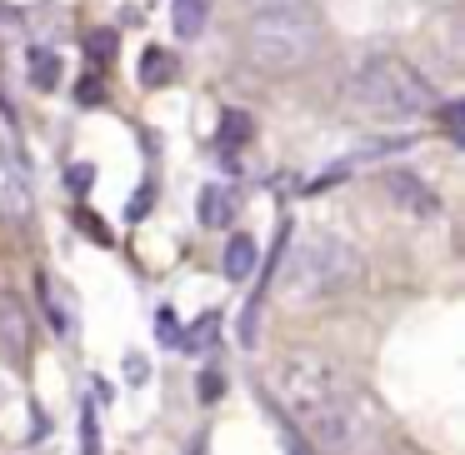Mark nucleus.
<instances>
[{"instance_id":"nucleus-20","label":"nucleus","mask_w":465,"mask_h":455,"mask_svg":"<svg viewBox=\"0 0 465 455\" xmlns=\"http://www.w3.org/2000/svg\"><path fill=\"white\" fill-rule=\"evenodd\" d=\"M155 335H161L165 345H181V325H175V315H171V311L155 315Z\"/></svg>"},{"instance_id":"nucleus-10","label":"nucleus","mask_w":465,"mask_h":455,"mask_svg":"<svg viewBox=\"0 0 465 455\" xmlns=\"http://www.w3.org/2000/svg\"><path fill=\"white\" fill-rule=\"evenodd\" d=\"M0 211H5V215H25V211H31V191H25V181L15 175L11 161H0Z\"/></svg>"},{"instance_id":"nucleus-6","label":"nucleus","mask_w":465,"mask_h":455,"mask_svg":"<svg viewBox=\"0 0 465 455\" xmlns=\"http://www.w3.org/2000/svg\"><path fill=\"white\" fill-rule=\"evenodd\" d=\"M381 191L391 195L401 211H411V215H435V211H440L435 191L420 181V175H411V171H385V175H381Z\"/></svg>"},{"instance_id":"nucleus-2","label":"nucleus","mask_w":465,"mask_h":455,"mask_svg":"<svg viewBox=\"0 0 465 455\" xmlns=\"http://www.w3.org/2000/svg\"><path fill=\"white\" fill-rule=\"evenodd\" d=\"M361 275H365V261H361V251H355L345 235L315 231V235H305V241L291 251V261H285V271H281V295H285L291 305H301V301H325V295L351 291Z\"/></svg>"},{"instance_id":"nucleus-8","label":"nucleus","mask_w":465,"mask_h":455,"mask_svg":"<svg viewBox=\"0 0 465 455\" xmlns=\"http://www.w3.org/2000/svg\"><path fill=\"white\" fill-rule=\"evenodd\" d=\"M231 221H235V195L221 191V185H205V191H201V225L225 231Z\"/></svg>"},{"instance_id":"nucleus-5","label":"nucleus","mask_w":465,"mask_h":455,"mask_svg":"<svg viewBox=\"0 0 465 455\" xmlns=\"http://www.w3.org/2000/svg\"><path fill=\"white\" fill-rule=\"evenodd\" d=\"M35 351V331H31V311L15 291H0V355L11 365H25Z\"/></svg>"},{"instance_id":"nucleus-23","label":"nucleus","mask_w":465,"mask_h":455,"mask_svg":"<svg viewBox=\"0 0 465 455\" xmlns=\"http://www.w3.org/2000/svg\"><path fill=\"white\" fill-rule=\"evenodd\" d=\"M145 211H151V185H145V191H135V201H131V221H141Z\"/></svg>"},{"instance_id":"nucleus-26","label":"nucleus","mask_w":465,"mask_h":455,"mask_svg":"<svg viewBox=\"0 0 465 455\" xmlns=\"http://www.w3.org/2000/svg\"><path fill=\"white\" fill-rule=\"evenodd\" d=\"M191 455H205V445H195V450H191Z\"/></svg>"},{"instance_id":"nucleus-7","label":"nucleus","mask_w":465,"mask_h":455,"mask_svg":"<svg viewBox=\"0 0 465 455\" xmlns=\"http://www.w3.org/2000/svg\"><path fill=\"white\" fill-rule=\"evenodd\" d=\"M255 261H261V251H255V241L251 235H231L225 241V281H251V271H255Z\"/></svg>"},{"instance_id":"nucleus-9","label":"nucleus","mask_w":465,"mask_h":455,"mask_svg":"<svg viewBox=\"0 0 465 455\" xmlns=\"http://www.w3.org/2000/svg\"><path fill=\"white\" fill-rule=\"evenodd\" d=\"M35 291H41V301H45V315H51V325H55V335H75V305H71V295L61 301V291H55L51 281H35Z\"/></svg>"},{"instance_id":"nucleus-24","label":"nucleus","mask_w":465,"mask_h":455,"mask_svg":"<svg viewBox=\"0 0 465 455\" xmlns=\"http://www.w3.org/2000/svg\"><path fill=\"white\" fill-rule=\"evenodd\" d=\"M75 95H81V105H95V101H101V85H95V81H85Z\"/></svg>"},{"instance_id":"nucleus-1","label":"nucleus","mask_w":465,"mask_h":455,"mask_svg":"<svg viewBox=\"0 0 465 455\" xmlns=\"http://www.w3.org/2000/svg\"><path fill=\"white\" fill-rule=\"evenodd\" d=\"M275 401L325 455L355 450L365 435L361 391L325 355H285L281 371H275Z\"/></svg>"},{"instance_id":"nucleus-14","label":"nucleus","mask_w":465,"mask_h":455,"mask_svg":"<svg viewBox=\"0 0 465 455\" xmlns=\"http://www.w3.org/2000/svg\"><path fill=\"white\" fill-rule=\"evenodd\" d=\"M215 325H221V315H215V311L201 315V321L181 335V351H205V345H211V335H215Z\"/></svg>"},{"instance_id":"nucleus-15","label":"nucleus","mask_w":465,"mask_h":455,"mask_svg":"<svg viewBox=\"0 0 465 455\" xmlns=\"http://www.w3.org/2000/svg\"><path fill=\"white\" fill-rule=\"evenodd\" d=\"M81 455H101V430H95V405H81Z\"/></svg>"},{"instance_id":"nucleus-19","label":"nucleus","mask_w":465,"mask_h":455,"mask_svg":"<svg viewBox=\"0 0 465 455\" xmlns=\"http://www.w3.org/2000/svg\"><path fill=\"white\" fill-rule=\"evenodd\" d=\"M221 391H225V375H221V371H205V375H201V401L215 405V401H221Z\"/></svg>"},{"instance_id":"nucleus-25","label":"nucleus","mask_w":465,"mask_h":455,"mask_svg":"<svg viewBox=\"0 0 465 455\" xmlns=\"http://www.w3.org/2000/svg\"><path fill=\"white\" fill-rule=\"evenodd\" d=\"M71 185H75V191H85V185H91V171H85V165H75V171H71Z\"/></svg>"},{"instance_id":"nucleus-4","label":"nucleus","mask_w":465,"mask_h":455,"mask_svg":"<svg viewBox=\"0 0 465 455\" xmlns=\"http://www.w3.org/2000/svg\"><path fill=\"white\" fill-rule=\"evenodd\" d=\"M245 51L265 71H291L315 51V15L305 11H261L245 25Z\"/></svg>"},{"instance_id":"nucleus-13","label":"nucleus","mask_w":465,"mask_h":455,"mask_svg":"<svg viewBox=\"0 0 465 455\" xmlns=\"http://www.w3.org/2000/svg\"><path fill=\"white\" fill-rule=\"evenodd\" d=\"M251 135H255V125H251V115H245V111H225L221 115V145H225V151L245 145Z\"/></svg>"},{"instance_id":"nucleus-17","label":"nucleus","mask_w":465,"mask_h":455,"mask_svg":"<svg viewBox=\"0 0 465 455\" xmlns=\"http://www.w3.org/2000/svg\"><path fill=\"white\" fill-rule=\"evenodd\" d=\"M75 225H81V231L91 235L95 245H111V225H105V221H95L91 211H75Z\"/></svg>"},{"instance_id":"nucleus-3","label":"nucleus","mask_w":465,"mask_h":455,"mask_svg":"<svg viewBox=\"0 0 465 455\" xmlns=\"http://www.w3.org/2000/svg\"><path fill=\"white\" fill-rule=\"evenodd\" d=\"M351 101L375 121H405L435 105V85L401 55H371L351 81Z\"/></svg>"},{"instance_id":"nucleus-11","label":"nucleus","mask_w":465,"mask_h":455,"mask_svg":"<svg viewBox=\"0 0 465 455\" xmlns=\"http://www.w3.org/2000/svg\"><path fill=\"white\" fill-rule=\"evenodd\" d=\"M205 15H211V0H175L171 11V25L181 41H195V35L205 31Z\"/></svg>"},{"instance_id":"nucleus-16","label":"nucleus","mask_w":465,"mask_h":455,"mask_svg":"<svg viewBox=\"0 0 465 455\" xmlns=\"http://www.w3.org/2000/svg\"><path fill=\"white\" fill-rule=\"evenodd\" d=\"M85 55H91V61H111L115 55V31H91L85 35Z\"/></svg>"},{"instance_id":"nucleus-12","label":"nucleus","mask_w":465,"mask_h":455,"mask_svg":"<svg viewBox=\"0 0 465 455\" xmlns=\"http://www.w3.org/2000/svg\"><path fill=\"white\" fill-rule=\"evenodd\" d=\"M141 81L145 85H171L175 81V55H165V51L151 45V51L141 55Z\"/></svg>"},{"instance_id":"nucleus-21","label":"nucleus","mask_w":465,"mask_h":455,"mask_svg":"<svg viewBox=\"0 0 465 455\" xmlns=\"http://www.w3.org/2000/svg\"><path fill=\"white\" fill-rule=\"evenodd\" d=\"M35 85H41V91H51V85H55V61H51V55H41V51H35Z\"/></svg>"},{"instance_id":"nucleus-18","label":"nucleus","mask_w":465,"mask_h":455,"mask_svg":"<svg viewBox=\"0 0 465 455\" xmlns=\"http://www.w3.org/2000/svg\"><path fill=\"white\" fill-rule=\"evenodd\" d=\"M251 5V15H261V11H305L311 0H245Z\"/></svg>"},{"instance_id":"nucleus-22","label":"nucleus","mask_w":465,"mask_h":455,"mask_svg":"<svg viewBox=\"0 0 465 455\" xmlns=\"http://www.w3.org/2000/svg\"><path fill=\"white\" fill-rule=\"evenodd\" d=\"M460 115H465V105H445V111H440V121H445V131H450L455 135V141H460Z\"/></svg>"}]
</instances>
